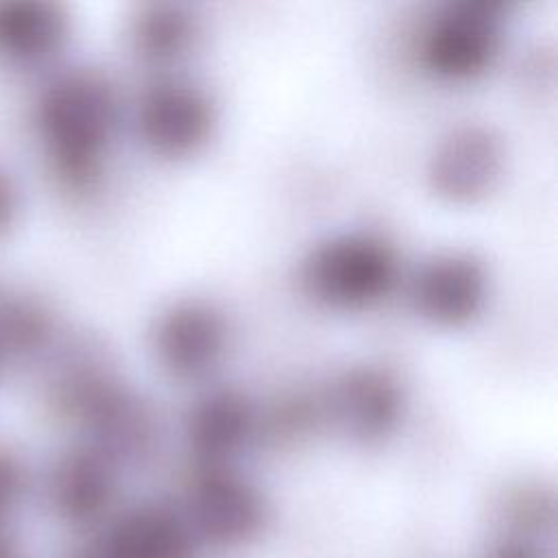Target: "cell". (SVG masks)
Here are the masks:
<instances>
[{
    "mask_svg": "<svg viewBox=\"0 0 558 558\" xmlns=\"http://www.w3.org/2000/svg\"><path fill=\"white\" fill-rule=\"evenodd\" d=\"M395 248L366 231L336 233L318 242L303 262L305 290L336 310H362L381 301L397 281Z\"/></svg>",
    "mask_w": 558,
    "mask_h": 558,
    "instance_id": "obj_1",
    "label": "cell"
},
{
    "mask_svg": "<svg viewBox=\"0 0 558 558\" xmlns=\"http://www.w3.org/2000/svg\"><path fill=\"white\" fill-rule=\"evenodd\" d=\"M504 4L495 0H456L425 26L421 61L438 78L466 81L482 74L499 52Z\"/></svg>",
    "mask_w": 558,
    "mask_h": 558,
    "instance_id": "obj_2",
    "label": "cell"
},
{
    "mask_svg": "<svg viewBox=\"0 0 558 558\" xmlns=\"http://www.w3.org/2000/svg\"><path fill=\"white\" fill-rule=\"evenodd\" d=\"M216 126L209 94L183 78L153 83L137 109V129L150 150L163 157H185L207 144Z\"/></svg>",
    "mask_w": 558,
    "mask_h": 558,
    "instance_id": "obj_3",
    "label": "cell"
},
{
    "mask_svg": "<svg viewBox=\"0 0 558 558\" xmlns=\"http://www.w3.org/2000/svg\"><path fill=\"white\" fill-rule=\"evenodd\" d=\"M323 408L347 436L371 442L388 436L399 425L405 395L388 368L362 364L333 379Z\"/></svg>",
    "mask_w": 558,
    "mask_h": 558,
    "instance_id": "obj_4",
    "label": "cell"
},
{
    "mask_svg": "<svg viewBox=\"0 0 558 558\" xmlns=\"http://www.w3.org/2000/svg\"><path fill=\"white\" fill-rule=\"evenodd\" d=\"M227 338L222 312L201 299L170 303L153 327L157 360L177 377H198L211 371L227 349Z\"/></svg>",
    "mask_w": 558,
    "mask_h": 558,
    "instance_id": "obj_5",
    "label": "cell"
},
{
    "mask_svg": "<svg viewBox=\"0 0 558 558\" xmlns=\"http://www.w3.org/2000/svg\"><path fill=\"white\" fill-rule=\"evenodd\" d=\"M416 312L442 327L464 325L480 314L488 296L484 264L471 253L447 251L429 257L412 277Z\"/></svg>",
    "mask_w": 558,
    "mask_h": 558,
    "instance_id": "obj_6",
    "label": "cell"
},
{
    "mask_svg": "<svg viewBox=\"0 0 558 558\" xmlns=\"http://www.w3.org/2000/svg\"><path fill=\"white\" fill-rule=\"evenodd\" d=\"M504 168V144L484 124L451 129L434 148L427 166L432 187L456 203L486 194Z\"/></svg>",
    "mask_w": 558,
    "mask_h": 558,
    "instance_id": "obj_7",
    "label": "cell"
},
{
    "mask_svg": "<svg viewBox=\"0 0 558 558\" xmlns=\"http://www.w3.org/2000/svg\"><path fill=\"white\" fill-rule=\"evenodd\" d=\"M253 429V403L233 388H216L198 397L185 421L192 451L214 464L233 456L251 438Z\"/></svg>",
    "mask_w": 558,
    "mask_h": 558,
    "instance_id": "obj_8",
    "label": "cell"
},
{
    "mask_svg": "<svg viewBox=\"0 0 558 558\" xmlns=\"http://www.w3.org/2000/svg\"><path fill=\"white\" fill-rule=\"evenodd\" d=\"M262 510V497L255 486L227 469H209L190 493L192 519L214 534L246 532Z\"/></svg>",
    "mask_w": 558,
    "mask_h": 558,
    "instance_id": "obj_9",
    "label": "cell"
},
{
    "mask_svg": "<svg viewBox=\"0 0 558 558\" xmlns=\"http://www.w3.org/2000/svg\"><path fill=\"white\" fill-rule=\"evenodd\" d=\"M113 120V100L105 85L94 81L72 83L59 100V126L68 150L92 159Z\"/></svg>",
    "mask_w": 558,
    "mask_h": 558,
    "instance_id": "obj_10",
    "label": "cell"
},
{
    "mask_svg": "<svg viewBox=\"0 0 558 558\" xmlns=\"http://www.w3.org/2000/svg\"><path fill=\"white\" fill-rule=\"evenodd\" d=\"M198 33L196 13L179 2H153L133 24L135 50L150 63L179 61L194 48Z\"/></svg>",
    "mask_w": 558,
    "mask_h": 558,
    "instance_id": "obj_11",
    "label": "cell"
},
{
    "mask_svg": "<svg viewBox=\"0 0 558 558\" xmlns=\"http://www.w3.org/2000/svg\"><path fill=\"white\" fill-rule=\"evenodd\" d=\"M120 541L131 547L129 558H185V525L170 510L148 506L133 512L120 527Z\"/></svg>",
    "mask_w": 558,
    "mask_h": 558,
    "instance_id": "obj_12",
    "label": "cell"
}]
</instances>
